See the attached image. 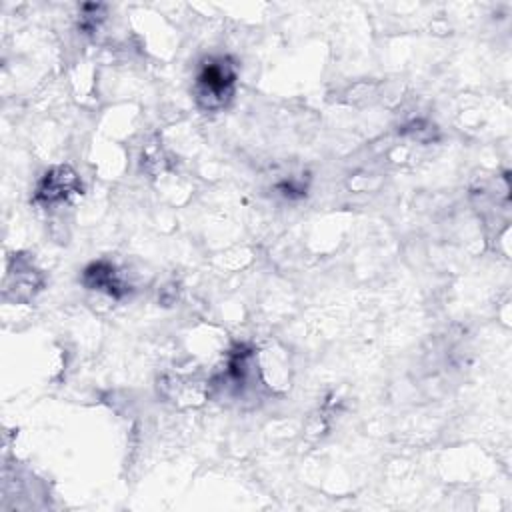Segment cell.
I'll list each match as a JSON object with an SVG mask.
<instances>
[{"instance_id":"1","label":"cell","mask_w":512,"mask_h":512,"mask_svg":"<svg viewBox=\"0 0 512 512\" xmlns=\"http://www.w3.org/2000/svg\"><path fill=\"white\" fill-rule=\"evenodd\" d=\"M236 88V64L226 56H214L204 60L196 74L194 96L202 110L216 112L224 108Z\"/></svg>"},{"instance_id":"2","label":"cell","mask_w":512,"mask_h":512,"mask_svg":"<svg viewBox=\"0 0 512 512\" xmlns=\"http://www.w3.org/2000/svg\"><path fill=\"white\" fill-rule=\"evenodd\" d=\"M80 192L78 174L70 166H54L44 172L34 190V202L54 206Z\"/></svg>"},{"instance_id":"3","label":"cell","mask_w":512,"mask_h":512,"mask_svg":"<svg viewBox=\"0 0 512 512\" xmlns=\"http://www.w3.org/2000/svg\"><path fill=\"white\" fill-rule=\"evenodd\" d=\"M82 282L86 288L104 292L110 298H122L128 292V286L122 282L116 268L104 260L88 264L82 272Z\"/></svg>"}]
</instances>
